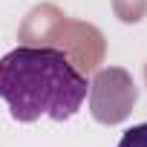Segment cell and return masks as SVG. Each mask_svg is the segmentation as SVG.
Here are the masks:
<instances>
[{
    "mask_svg": "<svg viewBox=\"0 0 147 147\" xmlns=\"http://www.w3.org/2000/svg\"><path fill=\"white\" fill-rule=\"evenodd\" d=\"M90 104L92 115L104 124H115L127 118L136 104V84L124 69H101L90 84Z\"/></svg>",
    "mask_w": 147,
    "mask_h": 147,
    "instance_id": "obj_2",
    "label": "cell"
},
{
    "mask_svg": "<svg viewBox=\"0 0 147 147\" xmlns=\"http://www.w3.org/2000/svg\"><path fill=\"white\" fill-rule=\"evenodd\" d=\"M90 95V81L55 46H18L0 58V98L20 124L69 121Z\"/></svg>",
    "mask_w": 147,
    "mask_h": 147,
    "instance_id": "obj_1",
    "label": "cell"
},
{
    "mask_svg": "<svg viewBox=\"0 0 147 147\" xmlns=\"http://www.w3.org/2000/svg\"><path fill=\"white\" fill-rule=\"evenodd\" d=\"M115 147H147V121L124 130V136H121V141Z\"/></svg>",
    "mask_w": 147,
    "mask_h": 147,
    "instance_id": "obj_3",
    "label": "cell"
}]
</instances>
